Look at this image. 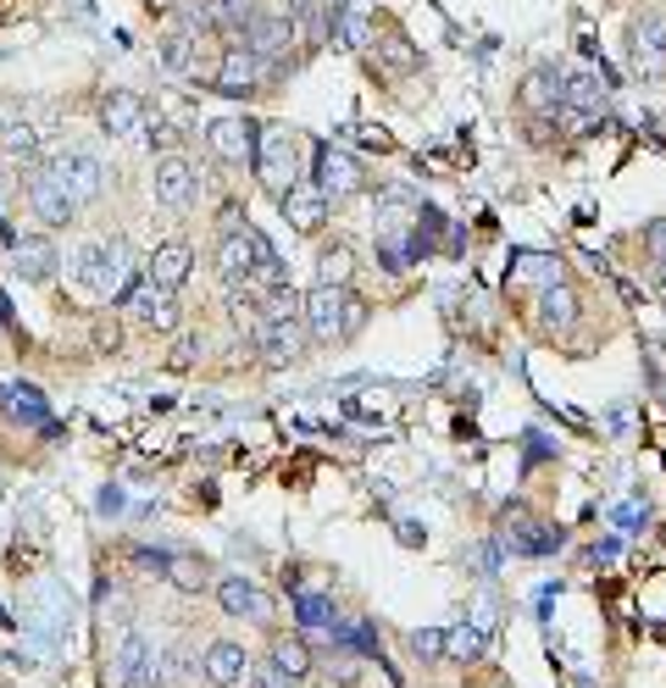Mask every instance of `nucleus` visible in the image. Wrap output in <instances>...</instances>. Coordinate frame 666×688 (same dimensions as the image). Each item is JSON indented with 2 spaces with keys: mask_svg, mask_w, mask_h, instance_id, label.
<instances>
[{
  "mask_svg": "<svg viewBox=\"0 0 666 688\" xmlns=\"http://www.w3.org/2000/svg\"><path fill=\"white\" fill-rule=\"evenodd\" d=\"M217 267H222V278H262L267 289H278L283 283V262H278V250L256 233V228H233V233H222V244H217Z\"/></svg>",
  "mask_w": 666,
  "mask_h": 688,
  "instance_id": "obj_1",
  "label": "nucleus"
},
{
  "mask_svg": "<svg viewBox=\"0 0 666 688\" xmlns=\"http://www.w3.org/2000/svg\"><path fill=\"white\" fill-rule=\"evenodd\" d=\"M300 317H306V334L317 345H334V339H350L361 323H367V311H361V300H350L339 283H317L306 294V305H300Z\"/></svg>",
  "mask_w": 666,
  "mask_h": 688,
  "instance_id": "obj_2",
  "label": "nucleus"
},
{
  "mask_svg": "<svg viewBox=\"0 0 666 688\" xmlns=\"http://www.w3.org/2000/svg\"><path fill=\"white\" fill-rule=\"evenodd\" d=\"M73 278L84 289H95L100 300L123 294V278H129V244L123 239H89L73 250Z\"/></svg>",
  "mask_w": 666,
  "mask_h": 688,
  "instance_id": "obj_3",
  "label": "nucleus"
},
{
  "mask_svg": "<svg viewBox=\"0 0 666 688\" xmlns=\"http://www.w3.org/2000/svg\"><path fill=\"white\" fill-rule=\"evenodd\" d=\"M256 172L267 183V195H289V183L300 178V140L283 129V122H273V129H262L256 140Z\"/></svg>",
  "mask_w": 666,
  "mask_h": 688,
  "instance_id": "obj_4",
  "label": "nucleus"
},
{
  "mask_svg": "<svg viewBox=\"0 0 666 688\" xmlns=\"http://www.w3.org/2000/svg\"><path fill=\"white\" fill-rule=\"evenodd\" d=\"M262 79H267V61H262L245 39H239V45H228V50H222V68H217L211 89H217V95H251Z\"/></svg>",
  "mask_w": 666,
  "mask_h": 688,
  "instance_id": "obj_5",
  "label": "nucleus"
},
{
  "mask_svg": "<svg viewBox=\"0 0 666 688\" xmlns=\"http://www.w3.org/2000/svg\"><path fill=\"white\" fill-rule=\"evenodd\" d=\"M28 206H34L39 222H50V228L73 222V212H78V201L68 195V183L56 178V167H39V172L28 178Z\"/></svg>",
  "mask_w": 666,
  "mask_h": 688,
  "instance_id": "obj_6",
  "label": "nucleus"
},
{
  "mask_svg": "<svg viewBox=\"0 0 666 688\" xmlns=\"http://www.w3.org/2000/svg\"><path fill=\"white\" fill-rule=\"evenodd\" d=\"M278 206H283V217H289L300 233H317V228L328 222V195H323V183H317V178H294V183H289V195H283Z\"/></svg>",
  "mask_w": 666,
  "mask_h": 688,
  "instance_id": "obj_7",
  "label": "nucleus"
},
{
  "mask_svg": "<svg viewBox=\"0 0 666 688\" xmlns=\"http://www.w3.org/2000/svg\"><path fill=\"white\" fill-rule=\"evenodd\" d=\"M145 677H150V644L129 628L123 644H117V655H111V666H106V688H145Z\"/></svg>",
  "mask_w": 666,
  "mask_h": 688,
  "instance_id": "obj_8",
  "label": "nucleus"
},
{
  "mask_svg": "<svg viewBox=\"0 0 666 688\" xmlns=\"http://www.w3.org/2000/svg\"><path fill=\"white\" fill-rule=\"evenodd\" d=\"M211 150L222 156V161H233V167H245V161H256V140H262V129L256 122H245V117H222V122H211Z\"/></svg>",
  "mask_w": 666,
  "mask_h": 688,
  "instance_id": "obj_9",
  "label": "nucleus"
},
{
  "mask_svg": "<svg viewBox=\"0 0 666 688\" xmlns=\"http://www.w3.org/2000/svg\"><path fill=\"white\" fill-rule=\"evenodd\" d=\"M56 178L68 183V195H73L78 206L100 201V190H106V172H100V161H95V156H84V150L56 156Z\"/></svg>",
  "mask_w": 666,
  "mask_h": 688,
  "instance_id": "obj_10",
  "label": "nucleus"
},
{
  "mask_svg": "<svg viewBox=\"0 0 666 688\" xmlns=\"http://www.w3.org/2000/svg\"><path fill=\"white\" fill-rule=\"evenodd\" d=\"M156 201L172 206V212H190V206H195V167H190L184 156L156 161Z\"/></svg>",
  "mask_w": 666,
  "mask_h": 688,
  "instance_id": "obj_11",
  "label": "nucleus"
},
{
  "mask_svg": "<svg viewBox=\"0 0 666 688\" xmlns=\"http://www.w3.org/2000/svg\"><path fill=\"white\" fill-rule=\"evenodd\" d=\"M317 183H323V195H328V201L355 195V190H361V167H355V156L323 145V150H317Z\"/></svg>",
  "mask_w": 666,
  "mask_h": 688,
  "instance_id": "obj_12",
  "label": "nucleus"
},
{
  "mask_svg": "<svg viewBox=\"0 0 666 688\" xmlns=\"http://www.w3.org/2000/svg\"><path fill=\"white\" fill-rule=\"evenodd\" d=\"M100 122H106V134L134 140V134H145V100L134 89H111L106 106H100Z\"/></svg>",
  "mask_w": 666,
  "mask_h": 688,
  "instance_id": "obj_13",
  "label": "nucleus"
},
{
  "mask_svg": "<svg viewBox=\"0 0 666 688\" xmlns=\"http://www.w3.org/2000/svg\"><path fill=\"white\" fill-rule=\"evenodd\" d=\"M633 73H644V79L666 73V17H644L633 28Z\"/></svg>",
  "mask_w": 666,
  "mask_h": 688,
  "instance_id": "obj_14",
  "label": "nucleus"
},
{
  "mask_svg": "<svg viewBox=\"0 0 666 688\" xmlns=\"http://www.w3.org/2000/svg\"><path fill=\"white\" fill-rule=\"evenodd\" d=\"M217 600L228 616H251V621H273V600L251 583V578H222L217 583Z\"/></svg>",
  "mask_w": 666,
  "mask_h": 688,
  "instance_id": "obj_15",
  "label": "nucleus"
},
{
  "mask_svg": "<svg viewBox=\"0 0 666 688\" xmlns=\"http://www.w3.org/2000/svg\"><path fill=\"white\" fill-rule=\"evenodd\" d=\"M129 305L140 311V323H150V328H161V334L178 328V300H172V289H161V283H150V278L129 294Z\"/></svg>",
  "mask_w": 666,
  "mask_h": 688,
  "instance_id": "obj_16",
  "label": "nucleus"
},
{
  "mask_svg": "<svg viewBox=\"0 0 666 688\" xmlns=\"http://www.w3.org/2000/svg\"><path fill=\"white\" fill-rule=\"evenodd\" d=\"M190 267H195V256H190V244H161V250H156V256L145 262V278H150V283H161V289H184Z\"/></svg>",
  "mask_w": 666,
  "mask_h": 688,
  "instance_id": "obj_17",
  "label": "nucleus"
},
{
  "mask_svg": "<svg viewBox=\"0 0 666 688\" xmlns=\"http://www.w3.org/2000/svg\"><path fill=\"white\" fill-rule=\"evenodd\" d=\"M239 39H245V45L267 61V68H273V61L283 56V45L294 39V23H283V17H256V23H251L245 34H239Z\"/></svg>",
  "mask_w": 666,
  "mask_h": 688,
  "instance_id": "obj_18",
  "label": "nucleus"
},
{
  "mask_svg": "<svg viewBox=\"0 0 666 688\" xmlns=\"http://www.w3.org/2000/svg\"><path fill=\"white\" fill-rule=\"evenodd\" d=\"M245 666H251L245 650L228 644V639L206 650V683H211V688H239V683H245Z\"/></svg>",
  "mask_w": 666,
  "mask_h": 688,
  "instance_id": "obj_19",
  "label": "nucleus"
},
{
  "mask_svg": "<svg viewBox=\"0 0 666 688\" xmlns=\"http://www.w3.org/2000/svg\"><path fill=\"white\" fill-rule=\"evenodd\" d=\"M256 345H262V355H267L273 366L294 361V355H300V317H294V323H256Z\"/></svg>",
  "mask_w": 666,
  "mask_h": 688,
  "instance_id": "obj_20",
  "label": "nucleus"
},
{
  "mask_svg": "<svg viewBox=\"0 0 666 688\" xmlns=\"http://www.w3.org/2000/svg\"><path fill=\"white\" fill-rule=\"evenodd\" d=\"M538 323H544V328H556V334H567V328L578 323V294H572L567 283L544 289V294H538Z\"/></svg>",
  "mask_w": 666,
  "mask_h": 688,
  "instance_id": "obj_21",
  "label": "nucleus"
},
{
  "mask_svg": "<svg viewBox=\"0 0 666 688\" xmlns=\"http://www.w3.org/2000/svg\"><path fill=\"white\" fill-rule=\"evenodd\" d=\"M561 106L567 111H600L605 106V79H594V73H572L567 84H561Z\"/></svg>",
  "mask_w": 666,
  "mask_h": 688,
  "instance_id": "obj_22",
  "label": "nucleus"
},
{
  "mask_svg": "<svg viewBox=\"0 0 666 688\" xmlns=\"http://www.w3.org/2000/svg\"><path fill=\"white\" fill-rule=\"evenodd\" d=\"M522 106H528V111H556V106H561V79H556L550 68H533V73L522 79Z\"/></svg>",
  "mask_w": 666,
  "mask_h": 688,
  "instance_id": "obj_23",
  "label": "nucleus"
},
{
  "mask_svg": "<svg viewBox=\"0 0 666 688\" xmlns=\"http://www.w3.org/2000/svg\"><path fill=\"white\" fill-rule=\"evenodd\" d=\"M12 256H17V273H28V278L56 273V244L50 239H12Z\"/></svg>",
  "mask_w": 666,
  "mask_h": 688,
  "instance_id": "obj_24",
  "label": "nucleus"
},
{
  "mask_svg": "<svg viewBox=\"0 0 666 688\" xmlns=\"http://www.w3.org/2000/svg\"><path fill=\"white\" fill-rule=\"evenodd\" d=\"M206 17H211V28H233V34H245L262 12H256V0H206L201 7Z\"/></svg>",
  "mask_w": 666,
  "mask_h": 688,
  "instance_id": "obj_25",
  "label": "nucleus"
},
{
  "mask_svg": "<svg viewBox=\"0 0 666 688\" xmlns=\"http://www.w3.org/2000/svg\"><path fill=\"white\" fill-rule=\"evenodd\" d=\"M167 578L184 589V594H201L206 589V560H195V555H167Z\"/></svg>",
  "mask_w": 666,
  "mask_h": 688,
  "instance_id": "obj_26",
  "label": "nucleus"
},
{
  "mask_svg": "<svg viewBox=\"0 0 666 688\" xmlns=\"http://www.w3.org/2000/svg\"><path fill=\"white\" fill-rule=\"evenodd\" d=\"M350 267H355V256H350V244H334V250H323V262H317V283H350Z\"/></svg>",
  "mask_w": 666,
  "mask_h": 688,
  "instance_id": "obj_27",
  "label": "nucleus"
},
{
  "mask_svg": "<svg viewBox=\"0 0 666 688\" xmlns=\"http://www.w3.org/2000/svg\"><path fill=\"white\" fill-rule=\"evenodd\" d=\"M161 61H167V73H195V34H190V28H178V34L167 39Z\"/></svg>",
  "mask_w": 666,
  "mask_h": 688,
  "instance_id": "obj_28",
  "label": "nucleus"
},
{
  "mask_svg": "<svg viewBox=\"0 0 666 688\" xmlns=\"http://www.w3.org/2000/svg\"><path fill=\"white\" fill-rule=\"evenodd\" d=\"M7 406H12V417H23V422H45V395H39L34 384H12V389H7Z\"/></svg>",
  "mask_w": 666,
  "mask_h": 688,
  "instance_id": "obj_29",
  "label": "nucleus"
},
{
  "mask_svg": "<svg viewBox=\"0 0 666 688\" xmlns=\"http://www.w3.org/2000/svg\"><path fill=\"white\" fill-rule=\"evenodd\" d=\"M294 616H300V621H306V628H312V633H323V628H328V621H334V605H328L323 594H294Z\"/></svg>",
  "mask_w": 666,
  "mask_h": 688,
  "instance_id": "obj_30",
  "label": "nucleus"
},
{
  "mask_svg": "<svg viewBox=\"0 0 666 688\" xmlns=\"http://www.w3.org/2000/svg\"><path fill=\"white\" fill-rule=\"evenodd\" d=\"M517 278H538L544 289H556L561 283V262H550V256H522L517 262Z\"/></svg>",
  "mask_w": 666,
  "mask_h": 688,
  "instance_id": "obj_31",
  "label": "nucleus"
},
{
  "mask_svg": "<svg viewBox=\"0 0 666 688\" xmlns=\"http://www.w3.org/2000/svg\"><path fill=\"white\" fill-rule=\"evenodd\" d=\"M445 655H456V661H477V655H483V633H477V628H456V633H445Z\"/></svg>",
  "mask_w": 666,
  "mask_h": 688,
  "instance_id": "obj_32",
  "label": "nucleus"
},
{
  "mask_svg": "<svg viewBox=\"0 0 666 688\" xmlns=\"http://www.w3.org/2000/svg\"><path fill=\"white\" fill-rule=\"evenodd\" d=\"M378 50H384V68H389V73H411V68H416V50H411L400 34H389Z\"/></svg>",
  "mask_w": 666,
  "mask_h": 688,
  "instance_id": "obj_33",
  "label": "nucleus"
},
{
  "mask_svg": "<svg viewBox=\"0 0 666 688\" xmlns=\"http://www.w3.org/2000/svg\"><path fill=\"white\" fill-rule=\"evenodd\" d=\"M273 661H278L289 677H300V672L312 666V661H306V644H300V639H278V644H273Z\"/></svg>",
  "mask_w": 666,
  "mask_h": 688,
  "instance_id": "obj_34",
  "label": "nucleus"
},
{
  "mask_svg": "<svg viewBox=\"0 0 666 688\" xmlns=\"http://www.w3.org/2000/svg\"><path fill=\"white\" fill-rule=\"evenodd\" d=\"M411 650H416L422 661H439V655H445V633H439V628H416V633H411Z\"/></svg>",
  "mask_w": 666,
  "mask_h": 688,
  "instance_id": "obj_35",
  "label": "nucleus"
},
{
  "mask_svg": "<svg viewBox=\"0 0 666 688\" xmlns=\"http://www.w3.org/2000/svg\"><path fill=\"white\" fill-rule=\"evenodd\" d=\"M7 150H12V161H34V156H39L34 129H7Z\"/></svg>",
  "mask_w": 666,
  "mask_h": 688,
  "instance_id": "obj_36",
  "label": "nucleus"
},
{
  "mask_svg": "<svg viewBox=\"0 0 666 688\" xmlns=\"http://www.w3.org/2000/svg\"><path fill=\"white\" fill-rule=\"evenodd\" d=\"M294 677L278 666V661H267V666H256V677H251V688H289Z\"/></svg>",
  "mask_w": 666,
  "mask_h": 688,
  "instance_id": "obj_37",
  "label": "nucleus"
},
{
  "mask_svg": "<svg viewBox=\"0 0 666 688\" xmlns=\"http://www.w3.org/2000/svg\"><path fill=\"white\" fill-rule=\"evenodd\" d=\"M472 628H477V633H483V639H489V633H495V628H500V621H495V600H489V594H483V600H477V605H472Z\"/></svg>",
  "mask_w": 666,
  "mask_h": 688,
  "instance_id": "obj_38",
  "label": "nucleus"
},
{
  "mask_svg": "<svg viewBox=\"0 0 666 688\" xmlns=\"http://www.w3.org/2000/svg\"><path fill=\"white\" fill-rule=\"evenodd\" d=\"M644 250H650L655 262H666V222H650L644 228Z\"/></svg>",
  "mask_w": 666,
  "mask_h": 688,
  "instance_id": "obj_39",
  "label": "nucleus"
},
{
  "mask_svg": "<svg viewBox=\"0 0 666 688\" xmlns=\"http://www.w3.org/2000/svg\"><path fill=\"white\" fill-rule=\"evenodd\" d=\"M467 560H472V567H477V572H483V578H489V572H495V560H500V555H495V550H489V544H477V550H472V555H467Z\"/></svg>",
  "mask_w": 666,
  "mask_h": 688,
  "instance_id": "obj_40",
  "label": "nucleus"
},
{
  "mask_svg": "<svg viewBox=\"0 0 666 688\" xmlns=\"http://www.w3.org/2000/svg\"><path fill=\"white\" fill-rule=\"evenodd\" d=\"M339 28H344V39H350V45H367V23H361V17H344Z\"/></svg>",
  "mask_w": 666,
  "mask_h": 688,
  "instance_id": "obj_41",
  "label": "nucleus"
},
{
  "mask_svg": "<svg viewBox=\"0 0 666 688\" xmlns=\"http://www.w3.org/2000/svg\"><path fill=\"white\" fill-rule=\"evenodd\" d=\"M650 283H655V294L666 300V262H655V267H650Z\"/></svg>",
  "mask_w": 666,
  "mask_h": 688,
  "instance_id": "obj_42",
  "label": "nucleus"
},
{
  "mask_svg": "<svg viewBox=\"0 0 666 688\" xmlns=\"http://www.w3.org/2000/svg\"><path fill=\"white\" fill-rule=\"evenodd\" d=\"M400 544H422V528L416 522H400Z\"/></svg>",
  "mask_w": 666,
  "mask_h": 688,
  "instance_id": "obj_43",
  "label": "nucleus"
},
{
  "mask_svg": "<svg viewBox=\"0 0 666 688\" xmlns=\"http://www.w3.org/2000/svg\"><path fill=\"white\" fill-rule=\"evenodd\" d=\"M145 7H150V12H172V7H178V0H145Z\"/></svg>",
  "mask_w": 666,
  "mask_h": 688,
  "instance_id": "obj_44",
  "label": "nucleus"
}]
</instances>
